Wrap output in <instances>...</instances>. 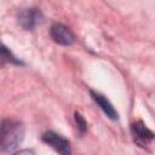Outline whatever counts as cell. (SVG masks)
<instances>
[{"instance_id": "1", "label": "cell", "mask_w": 155, "mask_h": 155, "mask_svg": "<svg viewBox=\"0 0 155 155\" xmlns=\"http://www.w3.org/2000/svg\"><path fill=\"white\" fill-rule=\"evenodd\" d=\"M1 149L2 151L11 153L18 148L24 138V127L19 121L6 119L1 125Z\"/></svg>"}, {"instance_id": "2", "label": "cell", "mask_w": 155, "mask_h": 155, "mask_svg": "<svg viewBox=\"0 0 155 155\" xmlns=\"http://www.w3.org/2000/svg\"><path fill=\"white\" fill-rule=\"evenodd\" d=\"M42 140L48 144L51 148H53L59 155H71V148L68 139L63 138L62 136L48 131L42 134Z\"/></svg>"}, {"instance_id": "3", "label": "cell", "mask_w": 155, "mask_h": 155, "mask_svg": "<svg viewBox=\"0 0 155 155\" xmlns=\"http://www.w3.org/2000/svg\"><path fill=\"white\" fill-rule=\"evenodd\" d=\"M42 13L38 8H25L19 12L18 15V23L19 25L25 29V30H31L34 29L38 24L42 22Z\"/></svg>"}, {"instance_id": "4", "label": "cell", "mask_w": 155, "mask_h": 155, "mask_svg": "<svg viewBox=\"0 0 155 155\" xmlns=\"http://www.w3.org/2000/svg\"><path fill=\"white\" fill-rule=\"evenodd\" d=\"M51 38L53 39L54 42H57L58 45H63V46H70L74 41H75V36L71 33V30L61 24V23H56L51 27L50 30Z\"/></svg>"}, {"instance_id": "5", "label": "cell", "mask_w": 155, "mask_h": 155, "mask_svg": "<svg viewBox=\"0 0 155 155\" xmlns=\"http://www.w3.org/2000/svg\"><path fill=\"white\" fill-rule=\"evenodd\" d=\"M131 132L134 137V140L139 144H147L149 143L150 140H153L155 138V134L142 122V121H138V122H134L132 124L131 126Z\"/></svg>"}, {"instance_id": "6", "label": "cell", "mask_w": 155, "mask_h": 155, "mask_svg": "<svg viewBox=\"0 0 155 155\" xmlns=\"http://www.w3.org/2000/svg\"><path fill=\"white\" fill-rule=\"evenodd\" d=\"M91 96L93 98V101L97 103V105L103 110V113L111 120H117L119 119V114L117 111L115 110V108L113 107V104L101 93L98 92H94V91H91Z\"/></svg>"}, {"instance_id": "7", "label": "cell", "mask_w": 155, "mask_h": 155, "mask_svg": "<svg viewBox=\"0 0 155 155\" xmlns=\"http://www.w3.org/2000/svg\"><path fill=\"white\" fill-rule=\"evenodd\" d=\"M1 57H2V62L7 61V62L13 63V64H22V63H21V61L16 59V58L12 56V53H11V52L5 47V46H2V50H1Z\"/></svg>"}, {"instance_id": "8", "label": "cell", "mask_w": 155, "mask_h": 155, "mask_svg": "<svg viewBox=\"0 0 155 155\" xmlns=\"http://www.w3.org/2000/svg\"><path fill=\"white\" fill-rule=\"evenodd\" d=\"M75 120H76V125H78V128L80 130V132H85V130L87 127V124H86L85 119L79 113H76L75 114Z\"/></svg>"}, {"instance_id": "9", "label": "cell", "mask_w": 155, "mask_h": 155, "mask_svg": "<svg viewBox=\"0 0 155 155\" xmlns=\"http://www.w3.org/2000/svg\"><path fill=\"white\" fill-rule=\"evenodd\" d=\"M13 155H35V153L31 149H23V150H19V151L15 153Z\"/></svg>"}]
</instances>
